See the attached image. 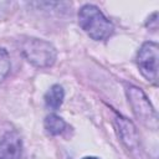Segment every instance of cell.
Returning <instances> with one entry per match:
<instances>
[{"mask_svg":"<svg viewBox=\"0 0 159 159\" xmlns=\"http://www.w3.org/2000/svg\"><path fill=\"white\" fill-rule=\"evenodd\" d=\"M114 124L117 128V133L124 147L132 153H139L140 154V147H139V134L137 132L135 125L125 117L117 116L114 119Z\"/></svg>","mask_w":159,"mask_h":159,"instance_id":"5","label":"cell"},{"mask_svg":"<svg viewBox=\"0 0 159 159\" xmlns=\"http://www.w3.org/2000/svg\"><path fill=\"white\" fill-rule=\"evenodd\" d=\"M10 71V56L5 48H0V83Z\"/></svg>","mask_w":159,"mask_h":159,"instance_id":"9","label":"cell"},{"mask_svg":"<svg viewBox=\"0 0 159 159\" xmlns=\"http://www.w3.org/2000/svg\"><path fill=\"white\" fill-rule=\"evenodd\" d=\"M78 24L81 29L93 40L103 41L114 32L113 24L94 5L86 4L78 11Z\"/></svg>","mask_w":159,"mask_h":159,"instance_id":"1","label":"cell"},{"mask_svg":"<svg viewBox=\"0 0 159 159\" xmlns=\"http://www.w3.org/2000/svg\"><path fill=\"white\" fill-rule=\"evenodd\" d=\"M63 98H65V91H63V87L60 84L51 86L43 97L46 107L52 109V111H56L62 106Z\"/></svg>","mask_w":159,"mask_h":159,"instance_id":"7","label":"cell"},{"mask_svg":"<svg viewBox=\"0 0 159 159\" xmlns=\"http://www.w3.org/2000/svg\"><path fill=\"white\" fill-rule=\"evenodd\" d=\"M158 58L159 47L153 41L144 42L137 53V65L142 76L153 84L158 82Z\"/></svg>","mask_w":159,"mask_h":159,"instance_id":"4","label":"cell"},{"mask_svg":"<svg viewBox=\"0 0 159 159\" xmlns=\"http://www.w3.org/2000/svg\"><path fill=\"white\" fill-rule=\"evenodd\" d=\"M22 140L16 132H7L0 139V159H20Z\"/></svg>","mask_w":159,"mask_h":159,"instance_id":"6","label":"cell"},{"mask_svg":"<svg viewBox=\"0 0 159 159\" xmlns=\"http://www.w3.org/2000/svg\"><path fill=\"white\" fill-rule=\"evenodd\" d=\"M82 159H99V158H97V157H84Z\"/></svg>","mask_w":159,"mask_h":159,"instance_id":"10","label":"cell"},{"mask_svg":"<svg viewBox=\"0 0 159 159\" xmlns=\"http://www.w3.org/2000/svg\"><path fill=\"white\" fill-rule=\"evenodd\" d=\"M43 125L46 132L50 135H61L67 130V123L57 114L52 113L48 114L45 120H43Z\"/></svg>","mask_w":159,"mask_h":159,"instance_id":"8","label":"cell"},{"mask_svg":"<svg viewBox=\"0 0 159 159\" xmlns=\"http://www.w3.org/2000/svg\"><path fill=\"white\" fill-rule=\"evenodd\" d=\"M127 97L128 102L132 107V111L135 116V118L147 128L152 130L158 129V116L149 102L145 93L135 86H129L127 88Z\"/></svg>","mask_w":159,"mask_h":159,"instance_id":"3","label":"cell"},{"mask_svg":"<svg viewBox=\"0 0 159 159\" xmlns=\"http://www.w3.org/2000/svg\"><path fill=\"white\" fill-rule=\"evenodd\" d=\"M20 51L22 56L35 67H51L57 57L56 48L45 40L36 37H25L20 42Z\"/></svg>","mask_w":159,"mask_h":159,"instance_id":"2","label":"cell"}]
</instances>
